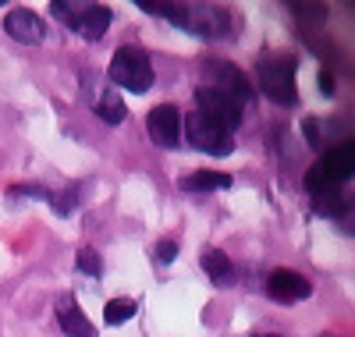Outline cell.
I'll use <instances>...</instances> for the list:
<instances>
[{"mask_svg": "<svg viewBox=\"0 0 355 337\" xmlns=\"http://www.w3.org/2000/svg\"><path fill=\"white\" fill-rule=\"evenodd\" d=\"M153 64L146 50L139 46H121L114 53L110 68H107V82L114 89H128V93H146V89H153Z\"/></svg>", "mask_w": 355, "mask_h": 337, "instance_id": "6da1fadb", "label": "cell"}, {"mask_svg": "<svg viewBox=\"0 0 355 337\" xmlns=\"http://www.w3.org/2000/svg\"><path fill=\"white\" fill-rule=\"evenodd\" d=\"M256 82L266 100L281 107L299 103V89H295V60L291 57H263L256 64Z\"/></svg>", "mask_w": 355, "mask_h": 337, "instance_id": "7a4b0ae2", "label": "cell"}, {"mask_svg": "<svg viewBox=\"0 0 355 337\" xmlns=\"http://www.w3.org/2000/svg\"><path fill=\"white\" fill-rule=\"evenodd\" d=\"M82 96H85V107L100 121H107V125H121V121L128 117V107H125L121 96H117V89L96 71L82 75Z\"/></svg>", "mask_w": 355, "mask_h": 337, "instance_id": "3957f363", "label": "cell"}, {"mask_svg": "<svg viewBox=\"0 0 355 337\" xmlns=\"http://www.w3.org/2000/svg\"><path fill=\"white\" fill-rule=\"evenodd\" d=\"M196 114H202L206 121H214V125L224 128L227 135L242 125V103L231 100L227 93H220V89H210V85L196 89Z\"/></svg>", "mask_w": 355, "mask_h": 337, "instance_id": "277c9868", "label": "cell"}, {"mask_svg": "<svg viewBox=\"0 0 355 337\" xmlns=\"http://www.w3.org/2000/svg\"><path fill=\"white\" fill-rule=\"evenodd\" d=\"M185 135H189V142L196 149L210 153V157H227V153L234 149V139L224 128H217L214 121H206L202 114H196V110L185 117Z\"/></svg>", "mask_w": 355, "mask_h": 337, "instance_id": "5b68a950", "label": "cell"}, {"mask_svg": "<svg viewBox=\"0 0 355 337\" xmlns=\"http://www.w3.org/2000/svg\"><path fill=\"white\" fill-rule=\"evenodd\" d=\"M202 75L214 78L210 89H220V93H227L231 100H239L242 107H245V100L252 96V82L245 78V71L234 68V64H227V60H202Z\"/></svg>", "mask_w": 355, "mask_h": 337, "instance_id": "8992f818", "label": "cell"}, {"mask_svg": "<svg viewBox=\"0 0 355 337\" xmlns=\"http://www.w3.org/2000/svg\"><path fill=\"white\" fill-rule=\"evenodd\" d=\"M189 18H185V28H196L199 36L206 40H224L231 33V15L224 8H214V4H185Z\"/></svg>", "mask_w": 355, "mask_h": 337, "instance_id": "52a82bcc", "label": "cell"}, {"mask_svg": "<svg viewBox=\"0 0 355 337\" xmlns=\"http://www.w3.org/2000/svg\"><path fill=\"white\" fill-rule=\"evenodd\" d=\"M146 128H150V139L164 149H174L178 142H182V114H178V107L171 103H160L150 110V117H146Z\"/></svg>", "mask_w": 355, "mask_h": 337, "instance_id": "ba28073f", "label": "cell"}, {"mask_svg": "<svg viewBox=\"0 0 355 337\" xmlns=\"http://www.w3.org/2000/svg\"><path fill=\"white\" fill-rule=\"evenodd\" d=\"M266 295L274 302H302V298L313 295V284L299 270H274L270 277H266Z\"/></svg>", "mask_w": 355, "mask_h": 337, "instance_id": "9c48e42d", "label": "cell"}, {"mask_svg": "<svg viewBox=\"0 0 355 337\" xmlns=\"http://www.w3.org/2000/svg\"><path fill=\"white\" fill-rule=\"evenodd\" d=\"M4 33H8L11 40H18V43L36 46V43L46 40V25H43V18H40L36 11L15 8V11H8V18H4Z\"/></svg>", "mask_w": 355, "mask_h": 337, "instance_id": "30bf717a", "label": "cell"}, {"mask_svg": "<svg viewBox=\"0 0 355 337\" xmlns=\"http://www.w3.org/2000/svg\"><path fill=\"white\" fill-rule=\"evenodd\" d=\"M316 167H320V174L327 178V181H334V185L348 181L352 171H355V142H338V146H331Z\"/></svg>", "mask_w": 355, "mask_h": 337, "instance_id": "8fae6325", "label": "cell"}, {"mask_svg": "<svg viewBox=\"0 0 355 337\" xmlns=\"http://www.w3.org/2000/svg\"><path fill=\"white\" fill-rule=\"evenodd\" d=\"M57 323H61V330L68 337H96V327L89 323V316L75 305V295H61L57 298Z\"/></svg>", "mask_w": 355, "mask_h": 337, "instance_id": "7c38bea8", "label": "cell"}, {"mask_svg": "<svg viewBox=\"0 0 355 337\" xmlns=\"http://www.w3.org/2000/svg\"><path fill=\"white\" fill-rule=\"evenodd\" d=\"M231 185H234L231 174H220V171H196V174H185V178H182V192H189V196L224 192V189H231Z\"/></svg>", "mask_w": 355, "mask_h": 337, "instance_id": "4fadbf2b", "label": "cell"}, {"mask_svg": "<svg viewBox=\"0 0 355 337\" xmlns=\"http://www.w3.org/2000/svg\"><path fill=\"white\" fill-rule=\"evenodd\" d=\"M202 270H206V277H210L217 288H227V284H234V266H231V259H227L220 249L202 252Z\"/></svg>", "mask_w": 355, "mask_h": 337, "instance_id": "5bb4252c", "label": "cell"}, {"mask_svg": "<svg viewBox=\"0 0 355 337\" xmlns=\"http://www.w3.org/2000/svg\"><path fill=\"white\" fill-rule=\"evenodd\" d=\"M110 8H103V4H89L85 8V15H82V25H78V33L85 36V40H100L107 28H110Z\"/></svg>", "mask_w": 355, "mask_h": 337, "instance_id": "9a60e30c", "label": "cell"}, {"mask_svg": "<svg viewBox=\"0 0 355 337\" xmlns=\"http://www.w3.org/2000/svg\"><path fill=\"white\" fill-rule=\"evenodd\" d=\"M135 309H139V302H135V298H110V302H107V309H103V320H107L110 327H117V323L132 320Z\"/></svg>", "mask_w": 355, "mask_h": 337, "instance_id": "2e32d148", "label": "cell"}, {"mask_svg": "<svg viewBox=\"0 0 355 337\" xmlns=\"http://www.w3.org/2000/svg\"><path fill=\"white\" fill-rule=\"evenodd\" d=\"M85 8L89 4H71V0H53V4H50V11L57 15V21H64L68 28H75V33H78V25H82Z\"/></svg>", "mask_w": 355, "mask_h": 337, "instance_id": "e0dca14e", "label": "cell"}, {"mask_svg": "<svg viewBox=\"0 0 355 337\" xmlns=\"http://www.w3.org/2000/svg\"><path fill=\"white\" fill-rule=\"evenodd\" d=\"M146 15H157V18H167V21H174V25H182L185 28V18H189V11H185V4H139Z\"/></svg>", "mask_w": 355, "mask_h": 337, "instance_id": "ac0fdd59", "label": "cell"}, {"mask_svg": "<svg viewBox=\"0 0 355 337\" xmlns=\"http://www.w3.org/2000/svg\"><path fill=\"white\" fill-rule=\"evenodd\" d=\"M288 11H291L295 18H299L302 25H313V28L327 21V8H323V4H291Z\"/></svg>", "mask_w": 355, "mask_h": 337, "instance_id": "d6986e66", "label": "cell"}, {"mask_svg": "<svg viewBox=\"0 0 355 337\" xmlns=\"http://www.w3.org/2000/svg\"><path fill=\"white\" fill-rule=\"evenodd\" d=\"M75 263H78L82 273H89V277H100V273H103V259H100L96 249H78Z\"/></svg>", "mask_w": 355, "mask_h": 337, "instance_id": "ffe728a7", "label": "cell"}, {"mask_svg": "<svg viewBox=\"0 0 355 337\" xmlns=\"http://www.w3.org/2000/svg\"><path fill=\"white\" fill-rule=\"evenodd\" d=\"M57 213H61V217H68V213H75V206H78V189H64V192H50V199H46Z\"/></svg>", "mask_w": 355, "mask_h": 337, "instance_id": "44dd1931", "label": "cell"}, {"mask_svg": "<svg viewBox=\"0 0 355 337\" xmlns=\"http://www.w3.org/2000/svg\"><path fill=\"white\" fill-rule=\"evenodd\" d=\"M11 196H18V199H50V189H43V185H15L11 189Z\"/></svg>", "mask_w": 355, "mask_h": 337, "instance_id": "7402d4cb", "label": "cell"}, {"mask_svg": "<svg viewBox=\"0 0 355 337\" xmlns=\"http://www.w3.org/2000/svg\"><path fill=\"white\" fill-rule=\"evenodd\" d=\"M153 256H157V263H174V259H178V241H171V238L157 241Z\"/></svg>", "mask_w": 355, "mask_h": 337, "instance_id": "603a6c76", "label": "cell"}, {"mask_svg": "<svg viewBox=\"0 0 355 337\" xmlns=\"http://www.w3.org/2000/svg\"><path fill=\"white\" fill-rule=\"evenodd\" d=\"M302 132H306V142H309V146H316V142H320V125H316V121H306Z\"/></svg>", "mask_w": 355, "mask_h": 337, "instance_id": "cb8c5ba5", "label": "cell"}, {"mask_svg": "<svg viewBox=\"0 0 355 337\" xmlns=\"http://www.w3.org/2000/svg\"><path fill=\"white\" fill-rule=\"evenodd\" d=\"M320 89H323V96H334V75L331 71H320Z\"/></svg>", "mask_w": 355, "mask_h": 337, "instance_id": "d4e9b609", "label": "cell"}, {"mask_svg": "<svg viewBox=\"0 0 355 337\" xmlns=\"http://www.w3.org/2000/svg\"><path fill=\"white\" fill-rule=\"evenodd\" d=\"M252 337H277V334H252Z\"/></svg>", "mask_w": 355, "mask_h": 337, "instance_id": "484cf974", "label": "cell"}, {"mask_svg": "<svg viewBox=\"0 0 355 337\" xmlns=\"http://www.w3.org/2000/svg\"><path fill=\"white\" fill-rule=\"evenodd\" d=\"M327 337H331V334H327Z\"/></svg>", "mask_w": 355, "mask_h": 337, "instance_id": "4316f807", "label": "cell"}]
</instances>
